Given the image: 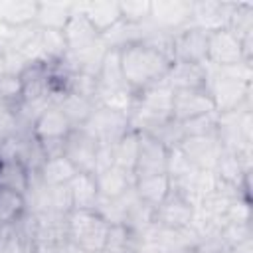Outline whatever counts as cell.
<instances>
[{"label": "cell", "mask_w": 253, "mask_h": 253, "mask_svg": "<svg viewBox=\"0 0 253 253\" xmlns=\"http://www.w3.org/2000/svg\"><path fill=\"white\" fill-rule=\"evenodd\" d=\"M176 253H204V249H202L198 243H190V245L182 247V249H180V251H176Z\"/></svg>", "instance_id": "32"}, {"label": "cell", "mask_w": 253, "mask_h": 253, "mask_svg": "<svg viewBox=\"0 0 253 253\" xmlns=\"http://www.w3.org/2000/svg\"><path fill=\"white\" fill-rule=\"evenodd\" d=\"M170 192H172V180L166 172L136 176L134 184H132L134 198L150 210H154L158 204H162Z\"/></svg>", "instance_id": "15"}, {"label": "cell", "mask_w": 253, "mask_h": 253, "mask_svg": "<svg viewBox=\"0 0 253 253\" xmlns=\"http://www.w3.org/2000/svg\"><path fill=\"white\" fill-rule=\"evenodd\" d=\"M121 18L126 26H142L150 16V0H121Z\"/></svg>", "instance_id": "27"}, {"label": "cell", "mask_w": 253, "mask_h": 253, "mask_svg": "<svg viewBox=\"0 0 253 253\" xmlns=\"http://www.w3.org/2000/svg\"><path fill=\"white\" fill-rule=\"evenodd\" d=\"M81 128H85L99 142V146H113L130 128V115L97 105Z\"/></svg>", "instance_id": "6"}, {"label": "cell", "mask_w": 253, "mask_h": 253, "mask_svg": "<svg viewBox=\"0 0 253 253\" xmlns=\"http://www.w3.org/2000/svg\"><path fill=\"white\" fill-rule=\"evenodd\" d=\"M67 194H69L71 210H95L99 204L95 174H87V172L75 174V178L67 184Z\"/></svg>", "instance_id": "22"}, {"label": "cell", "mask_w": 253, "mask_h": 253, "mask_svg": "<svg viewBox=\"0 0 253 253\" xmlns=\"http://www.w3.org/2000/svg\"><path fill=\"white\" fill-rule=\"evenodd\" d=\"M95 180H97L99 200H107V202L121 200L132 190V184H134V176L121 170L115 164L95 172Z\"/></svg>", "instance_id": "17"}, {"label": "cell", "mask_w": 253, "mask_h": 253, "mask_svg": "<svg viewBox=\"0 0 253 253\" xmlns=\"http://www.w3.org/2000/svg\"><path fill=\"white\" fill-rule=\"evenodd\" d=\"M138 138H140V130L136 128H128L113 146V164L119 166L121 170L128 172L134 176V164H136V154H138Z\"/></svg>", "instance_id": "25"}, {"label": "cell", "mask_w": 253, "mask_h": 253, "mask_svg": "<svg viewBox=\"0 0 253 253\" xmlns=\"http://www.w3.org/2000/svg\"><path fill=\"white\" fill-rule=\"evenodd\" d=\"M38 0H6L0 2V26L8 30H26L36 26Z\"/></svg>", "instance_id": "18"}, {"label": "cell", "mask_w": 253, "mask_h": 253, "mask_svg": "<svg viewBox=\"0 0 253 253\" xmlns=\"http://www.w3.org/2000/svg\"><path fill=\"white\" fill-rule=\"evenodd\" d=\"M178 148L198 170L204 172H213L215 162L221 154V142L215 132L206 136H186L180 140Z\"/></svg>", "instance_id": "12"}, {"label": "cell", "mask_w": 253, "mask_h": 253, "mask_svg": "<svg viewBox=\"0 0 253 253\" xmlns=\"http://www.w3.org/2000/svg\"><path fill=\"white\" fill-rule=\"evenodd\" d=\"M32 184H34V172L22 158L0 156V188L28 196Z\"/></svg>", "instance_id": "19"}, {"label": "cell", "mask_w": 253, "mask_h": 253, "mask_svg": "<svg viewBox=\"0 0 253 253\" xmlns=\"http://www.w3.org/2000/svg\"><path fill=\"white\" fill-rule=\"evenodd\" d=\"M206 89L215 101L217 113L239 111L249 101L251 93V65L241 63L233 67H208Z\"/></svg>", "instance_id": "2"}, {"label": "cell", "mask_w": 253, "mask_h": 253, "mask_svg": "<svg viewBox=\"0 0 253 253\" xmlns=\"http://www.w3.org/2000/svg\"><path fill=\"white\" fill-rule=\"evenodd\" d=\"M206 53H208L206 32L186 26L184 30L172 34V61L206 65Z\"/></svg>", "instance_id": "11"}, {"label": "cell", "mask_w": 253, "mask_h": 253, "mask_svg": "<svg viewBox=\"0 0 253 253\" xmlns=\"http://www.w3.org/2000/svg\"><path fill=\"white\" fill-rule=\"evenodd\" d=\"M73 10H75L73 2H40L36 28L49 32H63Z\"/></svg>", "instance_id": "23"}, {"label": "cell", "mask_w": 253, "mask_h": 253, "mask_svg": "<svg viewBox=\"0 0 253 253\" xmlns=\"http://www.w3.org/2000/svg\"><path fill=\"white\" fill-rule=\"evenodd\" d=\"M22 91H24V85H22L20 73L0 75V101L18 107L22 103Z\"/></svg>", "instance_id": "29"}, {"label": "cell", "mask_w": 253, "mask_h": 253, "mask_svg": "<svg viewBox=\"0 0 253 253\" xmlns=\"http://www.w3.org/2000/svg\"><path fill=\"white\" fill-rule=\"evenodd\" d=\"M168 152H170V148H166L156 136H152L150 132L140 130L138 154H136V164H134V178L136 176H146V174L166 172Z\"/></svg>", "instance_id": "14"}, {"label": "cell", "mask_w": 253, "mask_h": 253, "mask_svg": "<svg viewBox=\"0 0 253 253\" xmlns=\"http://www.w3.org/2000/svg\"><path fill=\"white\" fill-rule=\"evenodd\" d=\"M231 10H233V4H229V2H211V0L192 2L190 26L198 28L206 34L229 28Z\"/></svg>", "instance_id": "13"}, {"label": "cell", "mask_w": 253, "mask_h": 253, "mask_svg": "<svg viewBox=\"0 0 253 253\" xmlns=\"http://www.w3.org/2000/svg\"><path fill=\"white\" fill-rule=\"evenodd\" d=\"M109 233L111 221L97 210H69L65 213V237L85 253H103Z\"/></svg>", "instance_id": "3"}, {"label": "cell", "mask_w": 253, "mask_h": 253, "mask_svg": "<svg viewBox=\"0 0 253 253\" xmlns=\"http://www.w3.org/2000/svg\"><path fill=\"white\" fill-rule=\"evenodd\" d=\"M47 253H85V251L79 249L75 243H71V241L65 237V239H61L59 243H55L53 247H49Z\"/></svg>", "instance_id": "30"}, {"label": "cell", "mask_w": 253, "mask_h": 253, "mask_svg": "<svg viewBox=\"0 0 253 253\" xmlns=\"http://www.w3.org/2000/svg\"><path fill=\"white\" fill-rule=\"evenodd\" d=\"M28 213V196L0 188V227L16 225Z\"/></svg>", "instance_id": "26"}, {"label": "cell", "mask_w": 253, "mask_h": 253, "mask_svg": "<svg viewBox=\"0 0 253 253\" xmlns=\"http://www.w3.org/2000/svg\"><path fill=\"white\" fill-rule=\"evenodd\" d=\"M30 136L38 144H47V142H63L67 134L73 130V125L69 119L63 115V111L51 103L43 111L38 113V117L30 125Z\"/></svg>", "instance_id": "8"}, {"label": "cell", "mask_w": 253, "mask_h": 253, "mask_svg": "<svg viewBox=\"0 0 253 253\" xmlns=\"http://www.w3.org/2000/svg\"><path fill=\"white\" fill-rule=\"evenodd\" d=\"M77 168L63 156H49V158H43V162L40 164V168L36 170V178L40 180L42 186H47V188H65L73 178H75Z\"/></svg>", "instance_id": "21"}, {"label": "cell", "mask_w": 253, "mask_h": 253, "mask_svg": "<svg viewBox=\"0 0 253 253\" xmlns=\"http://www.w3.org/2000/svg\"><path fill=\"white\" fill-rule=\"evenodd\" d=\"M196 221V204L182 192L174 190L162 204L152 210V225L160 231H188Z\"/></svg>", "instance_id": "5"}, {"label": "cell", "mask_w": 253, "mask_h": 253, "mask_svg": "<svg viewBox=\"0 0 253 253\" xmlns=\"http://www.w3.org/2000/svg\"><path fill=\"white\" fill-rule=\"evenodd\" d=\"M166 81L174 91L206 89V85H208V65L172 61V67L166 75Z\"/></svg>", "instance_id": "20"}, {"label": "cell", "mask_w": 253, "mask_h": 253, "mask_svg": "<svg viewBox=\"0 0 253 253\" xmlns=\"http://www.w3.org/2000/svg\"><path fill=\"white\" fill-rule=\"evenodd\" d=\"M117 49L123 79L134 97L154 83L166 79L172 67L170 53L150 43L146 38L128 42Z\"/></svg>", "instance_id": "1"}, {"label": "cell", "mask_w": 253, "mask_h": 253, "mask_svg": "<svg viewBox=\"0 0 253 253\" xmlns=\"http://www.w3.org/2000/svg\"><path fill=\"white\" fill-rule=\"evenodd\" d=\"M251 42H253V36L241 40L229 28L208 34L206 65L215 67V69L233 67V65H241V63L251 65Z\"/></svg>", "instance_id": "4"}, {"label": "cell", "mask_w": 253, "mask_h": 253, "mask_svg": "<svg viewBox=\"0 0 253 253\" xmlns=\"http://www.w3.org/2000/svg\"><path fill=\"white\" fill-rule=\"evenodd\" d=\"M217 113L215 101L208 89H188V91H174L172 101V121L186 123L198 117Z\"/></svg>", "instance_id": "9"}, {"label": "cell", "mask_w": 253, "mask_h": 253, "mask_svg": "<svg viewBox=\"0 0 253 253\" xmlns=\"http://www.w3.org/2000/svg\"><path fill=\"white\" fill-rule=\"evenodd\" d=\"M180 130H182V138L186 136H206V134H213L215 126H217V113L213 115H206V117H198L186 123H178Z\"/></svg>", "instance_id": "28"}, {"label": "cell", "mask_w": 253, "mask_h": 253, "mask_svg": "<svg viewBox=\"0 0 253 253\" xmlns=\"http://www.w3.org/2000/svg\"><path fill=\"white\" fill-rule=\"evenodd\" d=\"M77 6H79V10L83 12V16L89 20V24H91L101 36L109 34V32L115 30L119 24H123L119 2H113V0H91V2L77 4Z\"/></svg>", "instance_id": "16"}, {"label": "cell", "mask_w": 253, "mask_h": 253, "mask_svg": "<svg viewBox=\"0 0 253 253\" xmlns=\"http://www.w3.org/2000/svg\"><path fill=\"white\" fill-rule=\"evenodd\" d=\"M2 237H4V227H0V241H2Z\"/></svg>", "instance_id": "33"}, {"label": "cell", "mask_w": 253, "mask_h": 253, "mask_svg": "<svg viewBox=\"0 0 253 253\" xmlns=\"http://www.w3.org/2000/svg\"><path fill=\"white\" fill-rule=\"evenodd\" d=\"M192 2L188 0H150L148 22L162 34H176L190 26Z\"/></svg>", "instance_id": "7"}, {"label": "cell", "mask_w": 253, "mask_h": 253, "mask_svg": "<svg viewBox=\"0 0 253 253\" xmlns=\"http://www.w3.org/2000/svg\"><path fill=\"white\" fill-rule=\"evenodd\" d=\"M97 154L99 142L85 128H73L67 134L63 142V156L77 168V172L93 174L97 166Z\"/></svg>", "instance_id": "10"}, {"label": "cell", "mask_w": 253, "mask_h": 253, "mask_svg": "<svg viewBox=\"0 0 253 253\" xmlns=\"http://www.w3.org/2000/svg\"><path fill=\"white\" fill-rule=\"evenodd\" d=\"M136 253H166L158 243H146V245H142V247H138L136 249Z\"/></svg>", "instance_id": "31"}, {"label": "cell", "mask_w": 253, "mask_h": 253, "mask_svg": "<svg viewBox=\"0 0 253 253\" xmlns=\"http://www.w3.org/2000/svg\"><path fill=\"white\" fill-rule=\"evenodd\" d=\"M55 105L63 111V115L69 119L73 128H81L97 107L93 99L77 95V93H63L59 99H55Z\"/></svg>", "instance_id": "24"}]
</instances>
